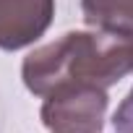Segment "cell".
Returning a JSON list of instances; mask_svg holds the SVG:
<instances>
[{
  "label": "cell",
  "mask_w": 133,
  "mask_h": 133,
  "mask_svg": "<svg viewBox=\"0 0 133 133\" xmlns=\"http://www.w3.org/2000/svg\"><path fill=\"white\" fill-rule=\"evenodd\" d=\"M133 73V34L120 31H68L24 57V86L47 97L65 84L115 86Z\"/></svg>",
  "instance_id": "6da1fadb"
},
{
  "label": "cell",
  "mask_w": 133,
  "mask_h": 133,
  "mask_svg": "<svg viewBox=\"0 0 133 133\" xmlns=\"http://www.w3.org/2000/svg\"><path fill=\"white\" fill-rule=\"evenodd\" d=\"M107 89L94 84H65L50 91L39 117L52 133H99L107 115Z\"/></svg>",
  "instance_id": "7a4b0ae2"
},
{
  "label": "cell",
  "mask_w": 133,
  "mask_h": 133,
  "mask_svg": "<svg viewBox=\"0 0 133 133\" xmlns=\"http://www.w3.org/2000/svg\"><path fill=\"white\" fill-rule=\"evenodd\" d=\"M55 18V0H0V50L34 44Z\"/></svg>",
  "instance_id": "3957f363"
},
{
  "label": "cell",
  "mask_w": 133,
  "mask_h": 133,
  "mask_svg": "<svg viewBox=\"0 0 133 133\" xmlns=\"http://www.w3.org/2000/svg\"><path fill=\"white\" fill-rule=\"evenodd\" d=\"M81 13L91 29L133 34V0H81Z\"/></svg>",
  "instance_id": "277c9868"
},
{
  "label": "cell",
  "mask_w": 133,
  "mask_h": 133,
  "mask_svg": "<svg viewBox=\"0 0 133 133\" xmlns=\"http://www.w3.org/2000/svg\"><path fill=\"white\" fill-rule=\"evenodd\" d=\"M112 133H133V89L123 97L112 115Z\"/></svg>",
  "instance_id": "5b68a950"
}]
</instances>
